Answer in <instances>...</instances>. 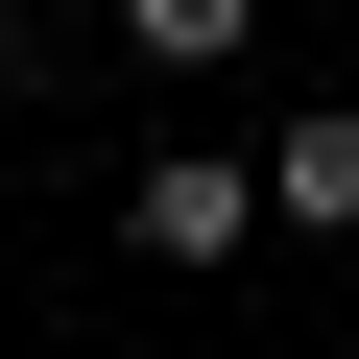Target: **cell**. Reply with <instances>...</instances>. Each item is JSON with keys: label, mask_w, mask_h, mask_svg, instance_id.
I'll use <instances>...</instances> for the list:
<instances>
[{"label": "cell", "mask_w": 359, "mask_h": 359, "mask_svg": "<svg viewBox=\"0 0 359 359\" xmlns=\"http://www.w3.org/2000/svg\"><path fill=\"white\" fill-rule=\"evenodd\" d=\"M120 240H144V264H240V240H287V216H264L240 144H168V168H120Z\"/></svg>", "instance_id": "1"}, {"label": "cell", "mask_w": 359, "mask_h": 359, "mask_svg": "<svg viewBox=\"0 0 359 359\" xmlns=\"http://www.w3.org/2000/svg\"><path fill=\"white\" fill-rule=\"evenodd\" d=\"M264 216H287V240H359V96H311V120L264 144Z\"/></svg>", "instance_id": "2"}, {"label": "cell", "mask_w": 359, "mask_h": 359, "mask_svg": "<svg viewBox=\"0 0 359 359\" xmlns=\"http://www.w3.org/2000/svg\"><path fill=\"white\" fill-rule=\"evenodd\" d=\"M96 25H120V72H240L264 0H96Z\"/></svg>", "instance_id": "3"}]
</instances>
